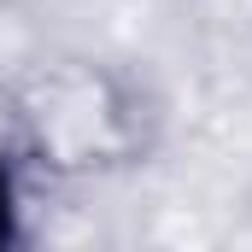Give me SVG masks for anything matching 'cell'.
Masks as SVG:
<instances>
[{
    "mask_svg": "<svg viewBox=\"0 0 252 252\" xmlns=\"http://www.w3.org/2000/svg\"><path fill=\"white\" fill-rule=\"evenodd\" d=\"M18 235V193H12V176H6V164H0V247Z\"/></svg>",
    "mask_w": 252,
    "mask_h": 252,
    "instance_id": "cell-1",
    "label": "cell"
}]
</instances>
